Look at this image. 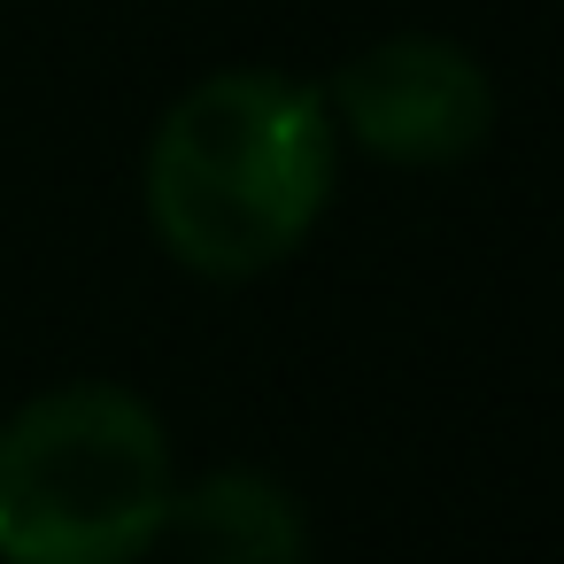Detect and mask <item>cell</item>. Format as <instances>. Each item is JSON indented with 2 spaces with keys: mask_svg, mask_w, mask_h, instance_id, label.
<instances>
[{
  "mask_svg": "<svg viewBox=\"0 0 564 564\" xmlns=\"http://www.w3.org/2000/svg\"><path fill=\"white\" fill-rule=\"evenodd\" d=\"M140 202L178 271L217 286L263 279L333 202L325 94L263 63L186 86L148 140Z\"/></svg>",
  "mask_w": 564,
  "mask_h": 564,
  "instance_id": "1",
  "label": "cell"
},
{
  "mask_svg": "<svg viewBox=\"0 0 564 564\" xmlns=\"http://www.w3.org/2000/svg\"><path fill=\"white\" fill-rule=\"evenodd\" d=\"M171 495V433L117 379H70L0 417V564H140Z\"/></svg>",
  "mask_w": 564,
  "mask_h": 564,
  "instance_id": "2",
  "label": "cell"
},
{
  "mask_svg": "<svg viewBox=\"0 0 564 564\" xmlns=\"http://www.w3.org/2000/svg\"><path fill=\"white\" fill-rule=\"evenodd\" d=\"M333 132H348L364 155L402 171H448L487 148L495 132V78L471 47L433 32H394L333 70L325 94Z\"/></svg>",
  "mask_w": 564,
  "mask_h": 564,
  "instance_id": "3",
  "label": "cell"
},
{
  "mask_svg": "<svg viewBox=\"0 0 564 564\" xmlns=\"http://www.w3.org/2000/svg\"><path fill=\"white\" fill-rule=\"evenodd\" d=\"M163 541H178L186 564H302L310 518L286 479H271L256 464H217L171 495Z\"/></svg>",
  "mask_w": 564,
  "mask_h": 564,
  "instance_id": "4",
  "label": "cell"
}]
</instances>
